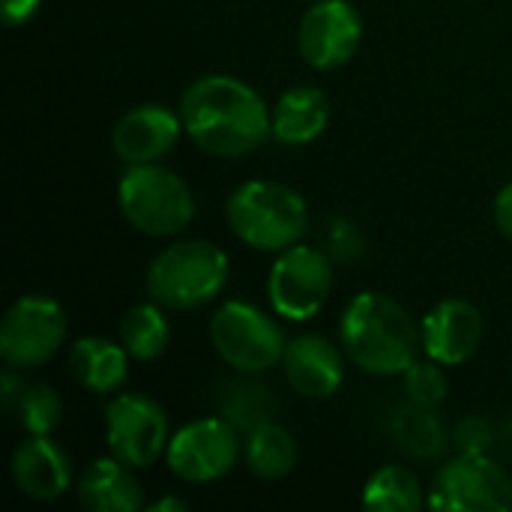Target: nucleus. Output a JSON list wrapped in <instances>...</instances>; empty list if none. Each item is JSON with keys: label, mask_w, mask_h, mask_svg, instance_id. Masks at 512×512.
<instances>
[{"label": "nucleus", "mask_w": 512, "mask_h": 512, "mask_svg": "<svg viewBox=\"0 0 512 512\" xmlns=\"http://www.w3.org/2000/svg\"><path fill=\"white\" fill-rule=\"evenodd\" d=\"M177 111L192 144L216 159H243L273 135L267 102L234 75L195 78L183 90Z\"/></svg>", "instance_id": "obj_1"}, {"label": "nucleus", "mask_w": 512, "mask_h": 512, "mask_svg": "<svg viewBox=\"0 0 512 512\" xmlns=\"http://www.w3.org/2000/svg\"><path fill=\"white\" fill-rule=\"evenodd\" d=\"M339 345L366 375H402L423 354L414 315L381 291H360L339 318Z\"/></svg>", "instance_id": "obj_2"}, {"label": "nucleus", "mask_w": 512, "mask_h": 512, "mask_svg": "<svg viewBox=\"0 0 512 512\" xmlns=\"http://www.w3.org/2000/svg\"><path fill=\"white\" fill-rule=\"evenodd\" d=\"M231 234L258 252H282L309 231V207L303 195L276 180H246L225 201Z\"/></svg>", "instance_id": "obj_3"}, {"label": "nucleus", "mask_w": 512, "mask_h": 512, "mask_svg": "<svg viewBox=\"0 0 512 512\" xmlns=\"http://www.w3.org/2000/svg\"><path fill=\"white\" fill-rule=\"evenodd\" d=\"M231 273L228 255L210 240H180L147 267V297L168 312H192L213 303Z\"/></svg>", "instance_id": "obj_4"}, {"label": "nucleus", "mask_w": 512, "mask_h": 512, "mask_svg": "<svg viewBox=\"0 0 512 512\" xmlns=\"http://www.w3.org/2000/svg\"><path fill=\"white\" fill-rule=\"evenodd\" d=\"M120 216L144 237H177L195 219V195L189 183L159 165H129L117 183Z\"/></svg>", "instance_id": "obj_5"}, {"label": "nucleus", "mask_w": 512, "mask_h": 512, "mask_svg": "<svg viewBox=\"0 0 512 512\" xmlns=\"http://www.w3.org/2000/svg\"><path fill=\"white\" fill-rule=\"evenodd\" d=\"M216 354L240 375H261L282 366L288 339L282 327L255 303L228 300L210 318Z\"/></svg>", "instance_id": "obj_6"}, {"label": "nucleus", "mask_w": 512, "mask_h": 512, "mask_svg": "<svg viewBox=\"0 0 512 512\" xmlns=\"http://www.w3.org/2000/svg\"><path fill=\"white\" fill-rule=\"evenodd\" d=\"M336 285L333 258L327 249L294 243L282 249L267 276L270 309L285 321H309L315 318Z\"/></svg>", "instance_id": "obj_7"}, {"label": "nucleus", "mask_w": 512, "mask_h": 512, "mask_svg": "<svg viewBox=\"0 0 512 512\" xmlns=\"http://www.w3.org/2000/svg\"><path fill=\"white\" fill-rule=\"evenodd\" d=\"M426 507L441 512H510L512 477L489 453H459L438 468Z\"/></svg>", "instance_id": "obj_8"}, {"label": "nucleus", "mask_w": 512, "mask_h": 512, "mask_svg": "<svg viewBox=\"0 0 512 512\" xmlns=\"http://www.w3.org/2000/svg\"><path fill=\"white\" fill-rule=\"evenodd\" d=\"M69 321L57 300L45 294L18 297L0 324V357L21 372L45 366L66 342Z\"/></svg>", "instance_id": "obj_9"}, {"label": "nucleus", "mask_w": 512, "mask_h": 512, "mask_svg": "<svg viewBox=\"0 0 512 512\" xmlns=\"http://www.w3.org/2000/svg\"><path fill=\"white\" fill-rule=\"evenodd\" d=\"M105 441L111 456L135 471H144L168 453V411L144 393H120L105 408Z\"/></svg>", "instance_id": "obj_10"}, {"label": "nucleus", "mask_w": 512, "mask_h": 512, "mask_svg": "<svg viewBox=\"0 0 512 512\" xmlns=\"http://www.w3.org/2000/svg\"><path fill=\"white\" fill-rule=\"evenodd\" d=\"M240 450V429L216 414L177 429L171 435L165 462L177 480L204 486L231 474L240 459Z\"/></svg>", "instance_id": "obj_11"}, {"label": "nucleus", "mask_w": 512, "mask_h": 512, "mask_svg": "<svg viewBox=\"0 0 512 512\" xmlns=\"http://www.w3.org/2000/svg\"><path fill=\"white\" fill-rule=\"evenodd\" d=\"M363 42V15L351 0H315L297 27L300 57L321 72L345 66Z\"/></svg>", "instance_id": "obj_12"}, {"label": "nucleus", "mask_w": 512, "mask_h": 512, "mask_svg": "<svg viewBox=\"0 0 512 512\" xmlns=\"http://www.w3.org/2000/svg\"><path fill=\"white\" fill-rule=\"evenodd\" d=\"M180 111H171L159 102H144L129 108L111 129L114 156L126 165H150L162 162L183 135Z\"/></svg>", "instance_id": "obj_13"}, {"label": "nucleus", "mask_w": 512, "mask_h": 512, "mask_svg": "<svg viewBox=\"0 0 512 512\" xmlns=\"http://www.w3.org/2000/svg\"><path fill=\"white\" fill-rule=\"evenodd\" d=\"M423 354L441 366L468 363L483 342V315L471 300L450 297L432 306L420 321Z\"/></svg>", "instance_id": "obj_14"}, {"label": "nucleus", "mask_w": 512, "mask_h": 512, "mask_svg": "<svg viewBox=\"0 0 512 512\" xmlns=\"http://www.w3.org/2000/svg\"><path fill=\"white\" fill-rule=\"evenodd\" d=\"M288 387L312 402H324L339 393L345 381V357L336 342L321 333L294 336L282 357Z\"/></svg>", "instance_id": "obj_15"}, {"label": "nucleus", "mask_w": 512, "mask_h": 512, "mask_svg": "<svg viewBox=\"0 0 512 512\" xmlns=\"http://www.w3.org/2000/svg\"><path fill=\"white\" fill-rule=\"evenodd\" d=\"M12 480L33 501H57L72 486V462L51 435H30L12 453Z\"/></svg>", "instance_id": "obj_16"}, {"label": "nucleus", "mask_w": 512, "mask_h": 512, "mask_svg": "<svg viewBox=\"0 0 512 512\" xmlns=\"http://www.w3.org/2000/svg\"><path fill=\"white\" fill-rule=\"evenodd\" d=\"M135 468L123 465L117 456L96 459L78 477L75 495L87 512H135L144 507V492Z\"/></svg>", "instance_id": "obj_17"}, {"label": "nucleus", "mask_w": 512, "mask_h": 512, "mask_svg": "<svg viewBox=\"0 0 512 512\" xmlns=\"http://www.w3.org/2000/svg\"><path fill=\"white\" fill-rule=\"evenodd\" d=\"M330 114H333V108H330V99L321 87L297 84V87L285 90L270 111L273 138L279 144H288V147L312 144L315 138L324 135Z\"/></svg>", "instance_id": "obj_18"}, {"label": "nucleus", "mask_w": 512, "mask_h": 512, "mask_svg": "<svg viewBox=\"0 0 512 512\" xmlns=\"http://www.w3.org/2000/svg\"><path fill=\"white\" fill-rule=\"evenodd\" d=\"M69 372L87 393H117L129 378V351L105 336H81L69 351Z\"/></svg>", "instance_id": "obj_19"}, {"label": "nucleus", "mask_w": 512, "mask_h": 512, "mask_svg": "<svg viewBox=\"0 0 512 512\" xmlns=\"http://www.w3.org/2000/svg\"><path fill=\"white\" fill-rule=\"evenodd\" d=\"M390 438L414 462H435L453 444L444 420L438 417V408H420L411 402L393 411Z\"/></svg>", "instance_id": "obj_20"}, {"label": "nucleus", "mask_w": 512, "mask_h": 512, "mask_svg": "<svg viewBox=\"0 0 512 512\" xmlns=\"http://www.w3.org/2000/svg\"><path fill=\"white\" fill-rule=\"evenodd\" d=\"M297 441L294 435L279 426V423H261L252 432H246L243 441V462L246 468L258 477V480H282L297 468Z\"/></svg>", "instance_id": "obj_21"}, {"label": "nucleus", "mask_w": 512, "mask_h": 512, "mask_svg": "<svg viewBox=\"0 0 512 512\" xmlns=\"http://www.w3.org/2000/svg\"><path fill=\"white\" fill-rule=\"evenodd\" d=\"M120 342L138 363L159 360L171 345V324L165 306H159L156 300L132 306L120 321Z\"/></svg>", "instance_id": "obj_22"}, {"label": "nucleus", "mask_w": 512, "mask_h": 512, "mask_svg": "<svg viewBox=\"0 0 512 512\" xmlns=\"http://www.w3.org/2000/svg\"><path fill=\"white\" fill-rule=\"evenodd\" d=\"M363 507L372 512H417L426 507V492L411 468L384 465L366 480Z\"/></svg>", "instance_id": "obj_23"}, {"label": "nucleus", "mask_w": 512, "mask_h": 512, "mask_svg": "<svg viewBox=\"0 0 512 512\" xmlns=\"http://www.w3.org/2000/svg\"><path fill=\"white\" fill-rule=\"evenodd\" d=\"M216 408H219V417L234 423L240 432H252L255 426L273 420L276 399H273L270 387H264L252 378H240V381H228L222 387Z\"/></svg>", "instance_id": "obj_24"}, {"label": "nucleus", "mask_w": 512, "mask_h": 512, "mask_svg": "<svg viewBox=\"0 0 512 512\" xmlns=\"http://www.w3.org/2000/svg\"><path fill=\"white\" fill-rule=\"evenodd\" d=\"M12 417H18V426L27 435H51L63 420V399L48 384H27Z\"/></svg>", "instance_id": "obj_25"}, {"label": "nucleus", "mask_w": 512, "mask_h": 512, "mask_svg": "<svg viewBox=\"0 0 512 512\" xmlns=\"http://www.w3.org/2000/svg\"><path fill=\"white\" fill-rule=\"evenodd\" d=\"M447 366L435 363V360H417L402 372V390H405V402L420 405V408H441L447 393H450V381L444 375Z\"/></svg>", "instance_id": "obj_26"}, {"label": "nucleus", "mask_w": 512, "mask_h": 512, "mask_svg": "<svg viewBox=\"0 0 512 512\" xmlns=\"http://www.w3.org/2000/svg\"><path fill=\"white\" fill-rule=\"evenodd\" d=\"M324 249L330 252L333 261L348 264V261H357L366 252V240H363V231L351 219L336 216L324 228Z\"/></svg>", "instance_id": "obj_27"}, {"label": "nucleus", "mask_w": 512, "mask_h": 512, "mask_svg": "<svg viewBox=\"0 0 512 512\" xmlns=\"http://www.w3.org/2000/svg\"><path fill=\"white\" fill-rule=\"evenodd\" d=\"M450 438H453V447H456L459 453H465V456H480V453H489V450L495 447L498 432H495V426H492L486 417L468 414V417H462V420L453 426Z\"/></svg>", "instance_id": "obj_28"}, {"label": "nucleus", "mask_w": 512, "mask_h": 512, "mask_svg": "<svg viewBox=\"0 0 512 512\" xmlns=\"http://www.w3.org/2000/svg\"><path fill=\"white\" fill-rule=\"evenodd\" d=\"M24 387H27V381H24L21 369L6 366L3 375H0V402H3V411H6V414L15 411V402H18V396L24 393Z\"/></svg>", "instance_id": "obj_29"}, {"label": "nucleus", "mask_w": 512, "mask_h": 512, "mask_svg": "<svg viewBox=\"0 0 512 512\" xmlns=\"http://www.w3.org/2000/svg\"><path fill=\"white\" fill-rule=\"evenodd\" d=\"M42 0H0V15L6 27H18L24 21H30L36 15Z\"/></svg>", "instance_id": "obj_30"}, {"label": "nucleus", "mask_w": 512, "mask_h": 512, "mask_svg": "<svg viewBox=\"0 0 512 512\" xmlns=\"http://www.w3.org/2000/svg\"><path fill=\"white\" fill-rule=\"evenodd\" d=\"M492 213H495V225H498V231L507 237L512 243V183H507L498 195H495V207H492Z\"/></svg>", "instance_id": "obj_31"}, {"label": "nucleus", "mask_w": 512, "mask_h": 512, "mask_svg": "<svg viewBox=\"0 0 512 512\" xmlns=\"http://www.w3.org/2000/svg\"><path fill=\"white\" fill-rule=\"evenodd\" d=\"M147 510L150 512H186L189 510V504H186L183 498H159V501H153Z\"/></svg>", "instance_id": "obj_32"}, {"label": "nucleus", "mask_w": 512, "mask_h": 512, "mask_svg": "<svg viewBox=\"0 0 512 512\" xmlns=\"http://www.w3.org/2000/svg\"><path fill=\"white\" fill-rule=\"evenodd\" d=\"M501 441L507 444V450L512 453V417H507V420L501 423Z\"/></svg>", "instance_id": "obj_33"}]
</instances>
